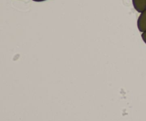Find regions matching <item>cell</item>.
Returning <instances> with one entry per match:
<instances>
[{"label":"cell","mask_w":146,"mask_h":121,"mask_svg":"<svg viewBox=\"0 0 146 121\" xmlns=\"http://www.w3.org/2000/svg\"><path fill=\"white\" fill-rule=\"evenodd\" d=\"M137 26L140 32L146 31V9L141 13L137 21Z\"/></svg>","instance_id":"obj_1"},{"label":"cell","mask_w":146,"mask_h":121,"mask_svg":"<svg viewBox=\"0 0 146 121\" xmlns=\"http://www.w3.org/2000/svg\"><path fill=\"white\" fill-rule=\"evenodd\" d=\"M132 3L138 12L141 13L146 9V0H132Z\"/></svg>","instance_id":"obj_2"},{"label":"cell","mask_w":146,"mask_h":121,"mask_svg":"<svg viewBox=\"0 0 146 121\" xmlns=\"http://www.w3.org/2000/svg\"><path fill=\"white\" fill-rule=\"evenodd\" d=\"M141 37H142V39H143V42L146 44V31H145V32H143V33H142Z\"/></svg>","instance_id":"obj_3"},{"label":"cell","mask_w":146,"mask_h":121,"mask_svg":"<svg viewBox=\"0 0 146 121\" xmlns=\"http://www.w3.org/2000/svg\"><path fill=\"white\" fill-rule=\"evenodd\" d=\"M32 1H36V2H42V1H45L46 0H32Z\"/></svg>","instance_id":"obj_4"}]
</instances>
